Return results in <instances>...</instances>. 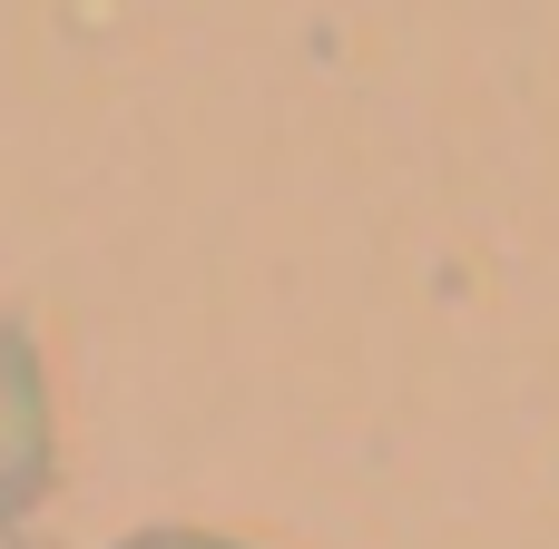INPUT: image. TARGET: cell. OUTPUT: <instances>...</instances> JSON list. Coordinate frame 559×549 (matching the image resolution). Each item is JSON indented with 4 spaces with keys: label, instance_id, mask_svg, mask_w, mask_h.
I'll return each instance as SVG.
<instances>
[{
    "label": "cell",
    "instance_id": "obj_1",
    "mask_svg": "<svg viewBox=\"0 0 559 549\" xmlns=\"http://www.w3.org/2000/svg\"><path fill=\"white\" fill-rule=\"evenodd\" d=\"M59 481V413H49V363L29 324L0 314V530L29 521Z\"/></svg>",
    "mask_w": 559,
    "mask_h": 549
},
{
    "label": "cell",
    "instance_id": "obj_2",
    "mask_svg": "<svg viewBox=\"0 0 559 549\" xmlns=\"http://www.w3.org/2000/svg\"><path fill=\"white\" fill-rule=\"evenodd\" d=\"M118 549H246V540H216V530H177V521H157V530H128Z\"/></svg>",
    "mask_w": 559,
    "mask_h": 549
}]
</instances>
